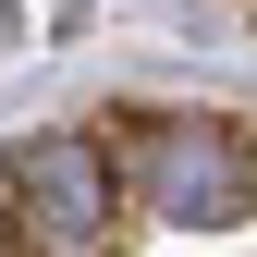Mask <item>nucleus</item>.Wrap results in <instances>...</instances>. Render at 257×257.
I'll use <instances>...</instances> for the list:
<instances>
[{
    "instance_id": "f257e3e1",
    "label": "nucleus",
    "mask_w": 257,
    "mask_h": 257,
    "mask_svg": "<svg viewBox=\"0 0 257 257\" xmlns=\"http://www.w3.org/2000/svg\"><path fill=\"white\" fill-rule=\"evenodd\" d=\"M135 196L159 220H233V208H257V147L208 110H159V122H135Z\"/></svg>"
}]
</instances>
